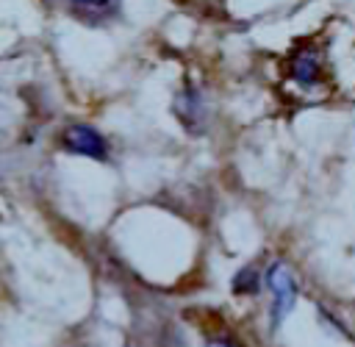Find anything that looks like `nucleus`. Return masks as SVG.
<instances>
[{"instance_id": "1", "label": "nucleus", "mask_w": 355, "mask_h": 347, "mask_svg": "<svg viewBox=\"0 0 355 347\" xmlns=\"http://www.w3.org/2000/svg\"><path fill=\"white\" fill-rule=\"evenodd\" d=\"M266 286L272 289V297H275V300H272V325L277 328V325L286 319V314L294 308L297 283H294L288 266H286L283 261H275V264L269 266V272H266Z\"/></svg>"}, {"instance_id": "2", "label": "nucleus", "mask_w": 355, "mask_h": 347, "mask_svg": "<svg viewBox=\"0 0 355 347\" xmlns=\"http://www.w3.org/2000/svg\"><path fill=\"white\" fill-rule=\"evenodd\" d=\"M64 147L78 153V155H86V158H94V161H105L108 155V144L105 139L100 136V130L89 128V125H69L64 130Z\"/></svg>"}, {"instance_id": "3", "label": "nucleus", "mask_w": 355, "mask_h": 347, "mask_svg": "<svg viewBox=\"0 0 355 347\" xmlns=\"http://www.w3.org/2000/svg\"><path fill=\"white\" fill-rule=\"evenodd\" d=\"M288 75L302 89H316L322 83V58L313 47H300L288 58Z\"/></svg>"}, {"instance_id": "4", "label": "nucleus", "mask_w": 355, "mask_h": 347, "mask_svg": "<svg viewBox=\"0 0 355 347\" xmlns=\"http://www.w3.org/2000/svg\"><path fill=\"white\" fill-rule=\"evenodd\" d=\"M175 117L183 122L186 130L191 133H200L202 125H205V103H202V94L194 89V86H183L178 94H175Z\"/></svg>"}, {"instance_id": "5", "label": "nucleus", "mask_w": 355, "mask_h": 347, "mask_svg": "<svg viewBox=\"0 0 355 347\" xmlns=\"http://www.w3.org/2000/svg\"><path fill=\"white\" fill-rule=\"evenodd\" d=\"M72 11L86 22H103L111 19L119 11V0H69Z\"/></svg>"}, {"instance_id": "6", "label": "nucleus", "mask_w": 355, "mask_h": 347, "mask_svg": "<svg viewBox=\"0 0 355 347\" xmlns=\"http://www.w3.org/2000/svg\"><path fill=\"white\" fill-rule=\"evenodd\" d=\"M258 289H261V275L252 266H244V269L236 272V278H233V291L236 294H258Z\"/></svg>"}, {"instance_id": "7", "label": "nucleus", "mask_w": 355, "mask_h": 347, "mask_svg": "<svg viewBox=\"0 0 355 347\" xmlns=\"http://www.w3.org/2000/svg\"><path fill=\"white\" fill-rule=\"evenodd\" d=\"M205 347H241V344L233 341V339H222V336H216V339H208Z\"/></svg>"}]
</instances>
